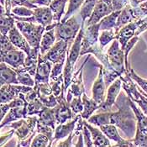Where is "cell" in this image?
I'll list each match as a JSON object with an SVG mask.
<instances>
[{"label": "cell", "instance_id": "1", "mask_svg": "<svg viewBox=\"0 0 147 147\" xmlns=\"http://www.w3.org/2000/svg\"><path fill=\"white\" fill-rule=\"evenodd\" d=\"M118 111L115 113H102L91 116L88 122L97 126L112 124L118 126L129 139L134 136L136 131V114L132 112L129 103V97H126L125 93H121L114 103Z\"/></svg>", "mask_w": 147, "mask_h": 147}, {"label": "cell", "instance_id": "2", "mask_svg": "<svg viewBox=\"0 0 147 147\" xmlns=\"http://www.w3.org/2000/svg\"><path fill=\"white\" fill-rule=\"evenodd\" d=\"M84 23L82 21V27L80 29L79 32L77 35L75 40L73 41V45L71 47V51L69 52L67 61H66V67L64 68V86L65 90H67L68 87L70 86L71 80H72V74H73V69L74 65L79 57L81 49H82V42L84 36Z\"/></svg>", "mask_w": 147, "mask_h": 147}, {"label": "cell", "instance_id": "3", "mask_svg": "<svg viewBox=\"0 0 147 147\" xmlns=\"http://www.w3.org/2000/svg\"><path fill=\"white\" fill-rule=\"evenodd\" d=\"M15 25L25 37L32 48H40L42 35L45 31V27L41 24L26 21H15Z\"/></svg>", "mask_w": 147, "mask_h": 147}, {"label": "cell", "instance_id": "4", "mask_svg": "<svg viewBox=\"0 0 147 147\" xmlns=\"http://www.w3.org/2000/svg\"><path fill=\"white\" fill-rule=\"evenodd\" d=\"M81 24L77 20V15H73L66 21H61L55 28L57 40H65L69 43V46L75 40L81 29Z\"/></svg>", "mask_w": 147, "mask_h": 147}, {"label": "cell", "instance_id": "5", "mask_svg": "<svg viewBox=\"0 0 147 147\" xmlns=\"http://www.w3.org/2000/svg\"><path fill=\"white\" fill-rule=\"evenodd\" d=\"M37 116H27L24 119H21L9 125L12 129H14V134L18 137L20 141H23L30 138L34 133L37 132L36 126L38 122Z\"/></svg>", "mask_w": 147, "mask_h": 147}, {"label": "cell", "instance_id": "6", "mask_svg": "<svg viewBox=\"0 0 147 147\" xmlns=\"http://www.w3.org/2000/svg\"><path fill=\"white\" fill-rule=\"evenodd\" d=\"M107 57L112 70L117 71L120 76L124 72H126L127 69L125 67V51L119 47V41H118V40H115L109 49Z\"/></svg>", "mask_w": 147, "mask_h": 147}, {"label": "cell", "instance_id": "7", "mask_svg": "<svg viewBox=\"0 0 147 147\" xmlns=\"http://www.w3.org/2000/svg\"><path fill=\"white\" fill-rule=\"evenodd\" d=\"M11 15L16 20L38 23L39 24L45 26V28L53 24V13H52L51 9H50V7L48 8L47 6L35 8L34 9V15L30 17H19L13 14H11Z\"/></svg>", "mask_w": 147, "mask_h": 147}, {"label": "cell", "instance_id": "8", "mask_svg": "<svg viewBox=\"0 0 147 147\" xmlns=\"http://www.w3.org/2000/svg\"><path fill=\"white\" fill-rule=\"evenodd\" d=\"M113 12L112 0H98L93 9L90 18L87 23L88 26L98 24L102 18Z\"/></svg>", "mask_w": 147, "mask_h": 147}, {"label": "cell", "instance_id": "9", "mask_svg": "<svg viewBox=\"0 0 147 147\" xmlns=\"http://www.w3.org/2000/svg\"><path fill=\"white\" fill-rule=\"evenodd\" d=\"M57 99L58 103L56 107H54V109L57 124H64L67 120H71L77 114L73 113L70 106V102L65 98L64 93L57 98Z\"/></svg>", "mask_w": 147, "mask_h": 147}, {"label": "cell", "instance_id": "10", "mask_svg": "<svg viewBox=\"0 0 147 147\" xmlns=\"http://www.w3.org/2000/svg\"><path fill=\"white\" fill-rule=\"evenodd\" d=\"M33 90L32 87L17 86V84H4L1 86V103H7L20 97V93H27Z\"/></svg>", "mask_w": 147, "mask_h": 147}, {"label": "cell", "instance_id": "11", "mask_svg": "<svg viewBox=\"0 0 147 147\" xmlns=\"http://www.w3.org/2000/svg\"><path fill=\"white\" fill-rule=\"evenodd\" d=\"M34 89L37 92L38 98L48 108H54L57 105V99L53 94L51 85L47 83H38L35 84Z\"/></svg>", "mask_w": 147, "mask_h": 147}, {"label": "cell", "instance_id": "12", "mask_svg": "<svg viewBox=\"0 0 147 147\" xmlns=\"http://www.w3.org/2000/svg\"><path fill=\"white\" fill-rule=\"evenodd\" d=\"M51 62L48 61L44 55L40 52L39 54V61L36 73L34 76L35 84L38 83H47L51 79Z\"/></svg>", "mask_w": 147, "mask_h": 147}, {"label": "cell", "instance_id": "13", "mask_svg": "<svg viewBox=\"0 0 147 147\" xmlns=\"http://www.w3.org/2000/svg\"><path fill=\"white\" fill-rule=\"evenodd\" d=\"M69 43L65 40H57L54 45L44 55V57L50 61L51 63L55 64L62 60H66V55L68 51Z\"/></svg>", "mask_w": 147, "mask_h": 147}, {"label": "cell", "instance_id": "14", "mask_svg": "<svg viewBox=\"0 0 147 147\" xmlns=\"http://www.w3.org/2000/svg\"><path fill=\"white\" fill-rule=\"evenodd\" d=\"M86 63L85 62L82 64L79 70L74 74L71 82V87L69 88L67 96V100L70 102L72 99V97H81L85 92H84V86H83V82H82V68Z\"/></svg>", "mask_w": 147, "mask_h": 147}, {"label": "cell", "instance_id": "15", "mask_svg": "<svg viewBox=\"0 0 147 147\" xmlns=\"http://www.w3.org/2000/svg\"><path fill=\"white\" fill-rule=\"evenodd\" d=\"M99 127H100V129L103 132V134L109 140L117 142L115 146H135L133 140H125L119 136L118 129L116 128V125L108 124V125H101Z\"/></svg>", "mask_w": 147, "mask_h": 147}, {"label": "cell", "instance_id": "16", "mask_svg": "<svg viewBox=\"0 0 147 147\" xmlns=\"http://www.w3.org/2000/svg\"><path fill=\"white\" fill-rule=\"evenodd\" d=\"M103 69L102 65L99 66L98 75L95 80L92 86V98L98 102L100 106L102 105L105 98V90H106V83L104 82L103 77Z\"/></svg>", "mask_w": 147, "mask_h": 147}, {"label": "cell", "instance_id": "17", "mask_svg": "<svg viewBox=\"0 0 147 147\" xmlns=\"http://www.w3.org/2000/svg\"><path fill=\"white\" fill-rule=\"evenodd\" d=\"M26 53L24 51H19L18 49L10 51L7 53L1 54V62H5L9 64L13 69L24 67L25 61Z\"/></svg>", "mask_w": 147, "mask_h": 147}, {"label": "cell", "instance_id": "18", "mask_svg": "<svg viewBox=\"0 0 147 147\" xmlns=\"http://www.w3.org/2000/svg\"><path fill=\"white\" fill-rule=\"evenodd\" d=\"M123 81L119 78L114 81L113 84L109 87L108 90V94H107V98L103 102L102 105L100 106V109L104 112H109L111 110V108L113 104L116 102V99L118 98L119 93L121 90V86H122Z\"/></svg>", "mask_w": 147, "mask_h": 147}, {"label": "cell", "instance_id": "19", "mask_svg": "<svg viewBox=\"0 0 147 147\" xmlns=\"http://www.w3.org/2000/svg\"><path fill=\"white\" fill-rule=\"evenodd\" d=\"M8 36L10 39L12 43L17 48L24 51L26 53V55L30 54L32 47L29 44V42L27 41V40L23 35L22 33L20 31V30L17 28V26H14L9 32Z\"/></svg>", "mask_w": 147, "mask_h": 147}, {"label": "cell", "instance_id": "20", "mask_svg": "<svg viewBox=\"0 0 147 147\" xmlns=\"http://www.w3.org/2000/svg\"><path fill=\"white\" fill-rule=\"evenodd\" d=\"M81 113H78L73 119L70 120L67 124H59L58 126L55 129V134H54V140H62L63 138L68 136L71 133H72L75 130V127L77 125V122L79 119Z\"/></svg>", "mask_w": 147, "mask_h": 147}, {"label": "cell", "instance_id": "21", "mask_svg": "<svg viewBox=\"0 0 147 147\" xmlns=\"http://www.w3.org/2000/svg\"><path fill=\"white\" fill-rule=\"evenodd\" d=\"M138 28V23H130L119 30L116 39L119 40V43L121 44V48L123 50H125L127 43L130 39L133 38L134 34H136Z\"/></svg>", "mask_w": 147, "mask_h": 147}, {"label": "cell", "instance_id": "22", "mask_svg": "<svg viewBox=\"0 0 147 147\" xmlns=\"http://www.w3.org/2000/svg\"><path fill=\"white\" fill-rule=\"evenodd\" d=\"M28 115H27V111H26V105H24L23 107L13 108L8 112L6 116L1 120V128L4 127L5 125H9V123L20 120L21 119H24Z\"/></svg>", "mask_w": 147, "mask_h": 147}, {"label": "cell", "instance_id": "23", "mask_svg": "<svg viewBox=\"0 0 147 147\" xmlns=\"http://www.w3.org/2000/svg\"><path fill=\"white\" fill-rule=\"evenodd\" d=\"M83 123L90 130L94 146H111L109 139L103 134V132L101 129L99 130L98 129L93 127L92 125H89L86 121H83Z\"/></svg>", "mask_w": 147, "mask_h": 147}, {"label": "cell", "instance_id": "24", "mask_svg": "<svg viewBox=\"0 0 147 147\" xmlns=\"http://www.w3.org/2000/svg\"><path fill=\"white\" fill-rule=\"evenodd\" d=\"M40 52V48H31L30 54L26 55V57H25L24 67L32 76H35V73H36Z\"/></svg>", "mask_w": 147, "mask_h": 147}, {"label": "cell", "instance_id": "25", "mask_svg": "<svg viewBox=\"0 0 147 147\" xmlns=\"http://www.w3.org/2000/svg\"><path fill=\"white\" fill-rule=\"evenodd\" d=\"M18 75L15 70L9 67L5 62H1V86L4 84H19Z\"/></svg>", "mask_w": 147, "mask_h": 147}, {"label": "cell", "instance_id": "26", "mask_svg": "<svg viewBox=\"0 0 147 147\" xmlns=\"http://www.w3.org/2000/svg\"><path fill=\"white\" fill-rule=\"evenodd\" d=\"M38 121L42 125L50 126V127L53 128L54 129H56V128H57L56 124H57V122L55 109L45 107V109L39 114Z\"/></svg>", "mask_w": 147, "mask_h": 147}, {"label": "cell", "instance_id": "27", "mask_svg": "<svg viewBox=\"0 0 147 147\" xmlns=\"http://www.w3.org/2000/svg\"><path fill=\"white\" fill-rule=\"evenodd\" d=\"M56 33H55V28L45 30V33L42 35L40 45V51L42 55H45L47 51L53 46L56 41Z\"/></svg>", "mask_w": 147, "mask_h": 147}, {"label": "cell", "instance_id": "28", "mask_svg": "<svg viewBox=\"0 0 147 147\" xmlns=\"http://www.w3.org/2000/svg\"><path fill=\"white\" fill-rule=\"evenodd\" d=\"M82 98L84 109H83L82 113H81V115H82V119H88L92 116V114L93 113V112L100 108V105L93 98H89L85 92L82 95Z\"/></svg>", "mask_w": 147, "mask_h": 147}, {"label": "cell", "instance_id": "29", "mask_svg": "<svg viewBox=\"0 0 147 147\" xmlns=\"http://www.w3.org/2000/svg\"><path fill=\"white\" fill-rule=\"evenodd\" d=\"M67 0H53L49 6L53 13V23H61V16L64 14L65 5Z\"/></svg>", "mask_w": 147, "mask_h": 147}, {"label": "cell", "instance_id": "30", "mask_svg": "<svg viewBox=\"0 0 147 147\" xmlns=\"http://www.w3.org/2000/svg\"><path fill=\"white\" fill-rule=\"evenodd\" d=\"M25 103H26V100H25L24 93H20V97L12 100L11 102H7V103H1V116H0L1 120L4 118L6 113L11 109L16 108V107H23L25 105Z\"/></svg>", "mask_w": 147, "mask_h": 147}, {"label": "cell", "instance_id": "31", "mask_svg": "<svg viewBox=\"0 0 147 147\" xmlns=\"http://www.w3.org/2000/svg\"><path fill=\"white\" fill-rule=\"evenodd\" d=\"M121 13V10L112 12L110 14L105 16L102 18L99 22V27L100 30H111L116 27L117 20Z\"/></svg>", "mask_w": 147, "mask_h": 147}, {"label": "cell", "instance_id": "32", "mask_svg": "<svg viewBox=\"0 0 147 147\" xmlns=\"http://www.w3.org/2000/svg\"><path fill=\"white\" fill-rule=\"evenodd\" d=\"M129 103H130V106H131L134 113L136 114V119H137L136 126L138 128H140L141 130L147 133V116L146 115V113H143L140 109L137 108L136 103L130 98H129Z\"/></svg>", "mask_w": 147, "mask_h": 147}, {"label": "cell", "instance_id": "33", "mask_svg": "<svg viewBox=\"0 0 147 147\" xmlns=\"http://www.w3.org/2000/svg\"><path fill=\"white\" fill-rule=\"evenodd\" d=\"M26 111L28 116H32L40 114L45 109V104L40 100L39 98H36L30 102H26Z\"/></svg>", "mask_w": 147, "mask_h": 147}, {"label": "cell", "instance_id": "34", "mask_svg": "<svg viewBox=\"0 0 147 147\" xmlns=\"http://www.w3.org/2000/svg\"><path fill=\"white\" fill-rule=\"evenodd\" d=\"M17 72L18 75V80L19 82L22 85L24 86H29V87H34L35 85V81L32 79V78L30 77L31 75L30 74L29 71H26V69L21 67L18 68V69H14Z\"/></svg>", "mask_w": 147, "mask_h": 147}, {"label": "cell", "instance_id": "35", "mask_svg": "<svg viewBox=\"0 0 147 147\" xmlns=\"http://www.w3.org/2000/svg\"><path fill=\"white\" fill-rule=\"evenodd\" d=\"M15 25L14 18L11 14L1 13V34H8Z\"/></svg>", "mask_w": 147, "mask_h": 147}, {"label": "cell", "instance_id": "36", "mask_svg": "<svg viewBox=\"0 0 147 147\" xmlns=\"http://www.w3.org/2000/svg\"><path fill=\"white\" fill-rule=\"evenodd\" d=\"M117 32L113 31V29L111 30H102L101 35L99 37V43L100 46L103 48L106 45H108L112 40H116L117 38Z\"/></svg>", "mask_w": 147, "mask_h": 147}, {"label": "cell", "instance_id": "37", "mask_svg": "<svg viewBox=\"0 0 147 147\" xmlns=\"http://www.w3.org/2000/svg\"><path fill=\"white\" fill-rule=\"evenodd\" d=\"M31 146H51V140L47 136L41 134V133H39L37 136L34 137L32 143H31Z\"/></svg>", "mask_w": 147, "mask_h": 147}, {"label": "cell", "instance_id": "38", "mask_svg": "<svg viewBox=\"0 0 147 147\" xmlns=\"http://www.w3.org/2000/svg\"><path fill=\"white\" fill-rule=\"evenodd\" d=\"M133 142L135 146H147V133L136 126V136Z\"/></svg>", "mask_w": 147, "mask_h": 147}, {"label": "cell", "instance_id": "39", "mask_svg": "<svg viewBox=\"0 0 147 147\" xmlns=\"http://www.w3.org/2000/svg\"><path fill=\"white\" fill-rule=\"evenodd\" d=\"M85 0H69V7H68L67 12L65 14V17L62 19L61 21H66L71 17V14H73L77 11L82 4H83Z\"/></svg>", "mask_w": 147, "mask_h": 147}, {"label": "cell", "instance_id": "40", "mask_svg": "<svg viewBox=\"0 0 147 147\" xmlns=\"http://www.w3.org/2000/svg\"><path fill=\"white\" fill-rule=\"evenodd\" d=\"M19 49L11 42L7 34H1V54L7 53L10 51Z\"/></svg>", "mask_w": 147, "mask_h": 147}, {"label": "cell", "instance_id": "41", "mask_svg": "<svg viewBox=\"0 0 147 147\" xmlns=\"http://www.w3.org/2000/svg\"><path fill=\"white\" fill-rule=\"evenodd\" d=\"M11 13L19 17H30L34 15V9H28L24 6H17L12 9Z\"/></svg>", "mask_w": 147, "mask_h": 147}, {"label": "cell", "instance_id": "42", "mask_svg": "<svg viewBox=\"0 0 147 147\" xmlns=\"http://www.w3.org/2000/svg\"><path fill=\"white\" fill-rule=\"evenodd\" d=\"M65 63V60H62L57 63H55L52 70H51V81L54 82L57 81L59 77L62 74V69H63V66Z\"/></svg>", "mask_w": 147, "mask_h": 147}, {"label": "cell", "instance_id": "43", "mask_svg": "<svg viewBox=\"0 0 147 147\" xmlns=\"http://www.w3.org/2000/svg\"><path fill=\"white\" fill-rule=\"evenodd\" d=\"M70 106L74 113H82L84 109L82 98L81 97H73V98L70 102Z\"/></svg>", "mask_w": 147, "mask_h": 147}, {"label": "cell", "instance_id": "44", "mask_svg": "<svg viewBox=\"0 0 147 147\" xmlns=\"http://www.w3.org/2000/svg\"><path fill=\"white\" fill-rule=\"evenodd\" d=\"M128 73H129V77L133 80H135L136 82L139 84V86L142 88V90L145 91L147 93V79H144V78L139 77L136 72H135V71L130 67H129Z\"/></svg>", "mask_w": 147, "mask_h": 147}, {"label": "cell", "instance_id": "45", "mask_svg": "<svg viewBox=\"0 0 147 147\" xmlns=\"http://www.w3.org/2000/svg\"><path fill=\"white\" fill-rule=\"evenodd\" d=\"M82 134H83V136H84L85 146H93V142H92V135H91L90 130L88 129V128L85 125H83Z\"/></svg>", "mask_w": 147, "mask_h": 147}, {"label": "cell", "instance_id": "46", "mask_svg": "<svg viewBox=\"0 0 147 147\" xmlns=\"http://www.w3.org/2000/svg\"><path fill=\"white\" fill-rule=\"evenodd\" d=\"M74 136H76L75 132L71 133V134L68 136L67 138V140H64V141H61V143H59V144L57 145V146H61V147L72 146V139H73Z\"/></svg>", "mask_w": 147, "mask_h": 147}, {"label": "cell", "instance_id": "47", "mask_svg": "<svg viewBox=\"0 0 147 147\" xmlns=\"http://www.w3.org/2000/svg\"><path fill=\"white\" fill-rule=\"evenodd\" d=\"M113 1V11L121 10V9L125 6L127 3L126 0H112Z\"/></svg>", "mask_w": 147, "mask_h": 147}, {"label": "cell", "instance_id": "48", "mask_svg": "<svg viewBox=\"0 0 147 147\" xmlns=\"http://www.w3.org/2000/svg\"><path fill=\"white\" fill-rule=\"evenodd\" d=\"M53 0H31V3L40 6H50Z\"/></svg>", "mask_w": 147, "mask_h": 147}, {"label": "cell", "instance_id": "49", "mask_svg": "<svg viewBox=\"0 0 147 147\" xmlns=\"http://www.w3.org/2000/svg\"><path fill=\"white\" fill-rule=\"evenodd\" d=\"M139 91H140V92H141L142 94H144V95H145V96H146V97L147 98V93L146 92H145V91H143L142 89H140V88H139Z\"/></svg>", "mask_w": 147, "mask_h": 147}]
</instances>
